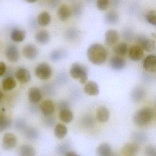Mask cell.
Here are the masks:
<instances>
[{
    "label": "cell",
    "instance_id": "9a60e30c",
    "mask_svg": "<svg viewBox=\"0 0 156 156\" xmlns=\"http://www.w3.org/2000/svg\"><path fill=\"white\" fill-rule=\"evenodd\" d=\"M42 112L46 116L52 115L55 110V105L52 100L47 99L44 100L41 105Z\"/></svg>",
    "mask_w": 156,
    "mask_h": 156
},
{
    "label": "cell",
    "instance_id": "44dd1931",
    "mask_svg": "<svg viewBox=\"0 0 156 156\" xmlns=\"http://www.w3.org/2000/svg\"><path fill=\"white\" fill-rule=\"evenodd\" d=\"M26 35V32L23 30L14 29L11 34V38L13 41L21 42L24 41Z\"/></svg>",
    "mask_w": 156,
    "mask_h": 156
},
{
    "label": "cell",
    "instance_id": "4fadbf2b",
    "mask_svg": "<svg viewBox=\"0 0 156 156\" xmlns=\"http://www.w3.org/2000/svg\"><path fill=\"white\" fill-rule=\"evenodd\" d=\"M38 52L39 51L37 47L32 44L25 45L23 50V53L24 57L29 60H33L36 58Z\"/></svg>",
    "mask_w": 156,
    "mask_h": 156
},
{
    "label": "cell",
    "instance_id": "ee69618b",
    "mask_svg": "<svg viewBox=\"0 0 156 156\" xmlns=\"http://www.w3.org/2000/svg\"><path fill=\"white\" fill-rule=\"evenodd\" d=\"M65 156H79L78 154L76 153H75L74 152H72V151H69L68 153H66Z\"/></svg>",
    "mask_w": 156,
    "mask_h": 156
},
{
    "label": "cell",
    "instance_id": "ffe728a7",
    "mask_svg": "<svg viewBox=\"0 0 156 156\" xmlns=\"http://www.w3.org/2000/svg\"><path fill=\"white\" fill-rule=\"evenodd\" d=\"M96 153L98 156H110L112 153L111 146L106 142L102 143L97 148Z\"/></svg>",
    "mask_w": 156,
    "mask_h": 156
},
{
    "label": "cell",
    "instance_id": "f1b7e54d",
    "mask_svg": "<svg viewBox=\"0 0 156 156\" xmlns=\"http://www.w3.org/2000/svg\"><path fill=\"white\" fill-rule=\"evenodd\" d=\"M105 21L108 24H115L119 20V15L115 11H110L105 15Z\"/></svg>",
    "mask_w": 156,
    "mask_h": 156
},
{
    "label": "cell",
    "instance_id": "f6af8a7d",
    "mask_svg": "<svg viewBox=\"0 0 156 156\" xmlns=\"http://www.w3.org/2000/svg\"><path fill=\"white\" fill-rule=\"evenodd\" d=\"M3 97H4V95H3V93H2V92L0 91V102L2 100V98H3Z\"/></svg>",
    "mask_w": 156,
    "mask_h": 156
},
{
    "label": "cell",
    "instance_id": "8fae6325",
    "mask_svg": "<svg viewBox=\"0 0 156 156\" xmlns=\"http://www.w3.org/2000/svg\"><path fill=\"white\" fill-rule=\"evenodd\" d=\"M6 56L11 62H17L20 59V52L17 46L14 45L9 46L6 50Z\"/></svg>",
    "mask_w": 156,
    "mask_h": 156
},
{
    "label": "cell",
    "instance_id": "f546056e",
    "mask_svg": "<svg viewBox=\"0 0 156 156\" xmlns=\"http://www.w3.org/2000/svg\"><path fill=\"white\" fill-rule=\"evenodd\" d=\"M145 95L144 90L142 88L137 87L132 91L131 98L134 102H138L141 100Z\"/></svg>",
    "mask_w": 156,
    "mask_h": 156
},
{
    "label": "cell",
    "instance_id": "ac0fdd59",
    "mask_svg": "<svg viewBox=\"0 0 156 156\" xmlns=\"http://www.w3.org/2000/svg\"><path fill=\"white\" fill-rule=\"evenodd\" d=\"M58 18L62 21H65L70 18L71 15V10L66 4H63L58 8L57 10Z\"/></svg>",
    "mask_w": 156,
    "mask_h": 156
},
{
    "label": "cell",
    "instance_id": "7bdbcfd3",
    "mask_svg": "<svg viewBox=\"0 0 156 156\" xmlns=\"http://www.w3.org/2000/svg\"><path fill=\"white\" fill-rule=\"evenodd\" d=\"M47 119H47L46 123L48 124V126H52L53 125V124H54V119L53 118L49 117H48Z\"/></svg>",
    "mask_w": 156,
    "mask_h": 156
},
{
    "label": "cell",
    "instance_id": "d590c367",
    "mask_svg": "<svg viewBox=\"0 0 156 156\" xmlns=\"http://www.w3.org/2000/svg\"><path fill=\"white\" fill-rule=\"evenodd\" d=\"M110 2L108 0H98L96 6L100 10H105L109 7Z\"/></svg>",
    "mask_w": 156,
    "mask_h": 156
},
{
    "label": "cell",
    "instance_id": "603a6c76",
    "mask_svg": "<svg viewBox=\"0 0 156 156\" xmlns=\"http://www.w3.org/2000/svg\"><path fill=\"white\" fill-rule=\"evenodd\" d=\"M51 21V16L49 12H43L38 15L37 22L40 26L45 27L50 24Z\"/></svg>",
    "mask_w": 156,
    "mask_h": 156
},
{
    "label": "cell",
    "instance_id": "60d3db41",
    "mask_svg": "<svg viewBox=\"0 0 156 156\" xmlns=\"http://www.w3.org/2000/svg\"><path fill=\"white\" fill-rule=\"evenodd\" d=\"M6 71V64L4 62H0V76L5 74Z\"/></svg>",
    "mask_w": 156,
    "mask_h": 156
},
{
    "label": "cell",
    "instance_id": "2e32d148",
    "mask_svg": "<svg viewBox=\"0 0 156 156\" xmlns=\"http://www.w3.org/2000/svg\"><path fill=\"white\" fill-rule=\"evenodd\" d=\"M15 76L17 80L22 83H28L31 79L30 73L28 69L25 68L18 69L15 73Z\"/></svg>",
    "mask_w": 156,
    "mask_h": 156
},
{
    "label": "cell",
    "instance_id": "5b68a950",
    "mask_svg": "<svg viewBox=\"0 0 156 156\" xmlns=\"http://www.w3.org/2000/svg\"><path fill=\"white\" fill-rule=\"evenodd\" d=\"M137 45L141 47L143 50L147 51H152L155 50L156 42L154 40L148 38L145 36L137 37L136 40Z\"/></svg>",
    "mask_w": 156,
    "mask_h": 156
},
{
    "label": "cell",
    "instance_id": "30bf717a",
    "mask_svg": "<svg viewBox=\"0 0 156 156\" xmlns=\"http://www.w3.org/2000/svg\"><path fill=\"white\" fill-rule=\"evenodd\" d=\"M110 117V112L106 107L101 106L97 108L96 112V118L98 122L105 123L108 121Z\"/></svg>",
    "mask_w": 156,
    "mask_h": 156
},
{
    "label": "cell",
    "instance_id": "484cf974",
    "mask_svg": "<svg viewBox=\"0 0 156 156\" xmlns=\"http://www.w3.org/2000/svg\"><path fill=\"white\" fill-rule=\"evenodd\" d=\"M128 46L126 43H120L117 44L114 49V51L118 56H125L128 52Z\"/></svg>",
    "mask_w": 156,
    "mask_h": 156
},
{
    "label": "cell",
    "instance_id": "6da1fadb",
    "mask_svg": "<svg viewBox=\"0 0 156 156\" xmlns=\"http://www.w3.org/2000/svg\"><path fill=\"white\" fill-rule=\"evenodd\" d=\"M107 55L106 49L99 44H92L87 50L88 60L92 63L97 65L104 63L107 58Z\"/></svg>",
    "mask_w": 156,
    "mask_h": 156
},
{
    "label": "cell",
    "instance_id": "836d02e7",
    "mask_svg": "<svg viewBox=\"0 0 156 156\" xmlns=\"http://www.w3.org/2000/svg\"><path fill=\"white\" fill-rule=\"evenodd\" d=\"M65 55L64 51L62 50H55L51 52L50 58L51 60L54 62L59 61Z\"/></svg>",
    "mask_w": 156,
    "mask_h": 156
},
{
    "label": "cell",
    "instance_id": "cb8c5ba5",
    "mask_svg": "<svg viewBox=\"0 0 156 156\" xmlns=\"http://www.w3.org/2000/svg\"><path fill=\"white\" fill-rule=\"evenodd\" d=\"M68 130L65 125L62 124H58L55 126L54 134L56 138L59 139L64 138L67 135Z\"/></svg>",
    "mask_w": 156,
    "mask_h": 156
},
{
    "label": "cell",
    "instance_id": "e575fe53",
    "mask_svg": "<svg viewBox=\"0 0 156 156\" xmlns=\"http://www.w3.org/2000/svg\"><path fill=\"white\" fill-rule=\"evenodd\" d=\"M146 19L149 23L155 26L156 25V11L153 9L149 11L146 15Z\"/></svg>",
    "mask_w": 156,
    "mask_h": 156
},
{
    "label": "cell",
    "instance_id": "ab89813d",
    "mask_svg": "<svg viewBox=\"0 0 156 156\" xmlns=\"http://www.w3.org/2000/svg\"><path fill=\"white\" fill-rule=\"evenodd\" d=\"M69 108H70V105L69 103L66 101H61L58 105V109L60 111L65 110V109H69Z\"/></svg>",
    "mask_w": 156,
    "mask_h": 156
},
{
    "label": "cell",
    "instance_id": "e0dca14e",
    "mask_svg": "<svg viewBox=\"0 0 156 156\" xmlns=\"http://www.w3.org/2000/svg\"><path fill=\"white\" fill-rule=\"evenodd\" d=\"M84 91L88 95L97 96L99 93V86L96 82L89 81L85 85Z\"/></svg>",
    "mask_w": 156,
    "mask_h": 156
},
{
    "label": "cell",
    "instance_id": "bcb514c9",
    "mask_svg": "<svg viewBox=\"0 0 156 156\" xmlns=\"http://www.w3.org/2000/svg\"><path fill=\"white\" fill-rule=\"evenodd\" d=\"M27 2L29 3H34V2H36V0H28V1H27Z\"/></svg>",
    "mask_w": 156,
    "mask_h": 156
},
{
    "label": "cell",
    "instance_id": "4316f807",
    "mask_svg": "<svg viewBox=\"0 0 156 156\" xmlns=\"http://www.w3.org/2000/svg\"><path fill=\"white\" fill-rule=\"evenodd\" d=\"M59 118L62 122L66 123H69L73 121L74 115L70 109H65L60 111Z\"/></svg>",
    "mask_w": 156,
    "mask_h": 156
},
{
    "label": "cell",
    "instance_id": "9c48e42d",
    "mask_svg": "<svg viewBox=\"0 0 156 156\" xmlns=\"http://www.w3.org/2000/svg\"><path fill=\"white\" fill-rule=\"evenodd\" d=\"M143 67L146 71L150 73H155L156 71V57L154 55H150L143 60Z\"/></svg>",
    "mask_w": 156,
    "mask_h": 156
},
{
    "label": "cell",
    "instance_id": "74e56055",
    "mask_svg": "<svg viewBox=\"0 0 156 156\" xmlns=\"http://www.w3.org/2000/svg\"><path fill=\"white\" fill-rule=\"evenodd\" d=\"M70 146L67 143H64L59 146L58 148V151L59 153L62 154H66L69 151Z\"/></svg>",
    "mask_w": 156,
    "mask_h": 156
},
{
    "label": "cell",
    "instance_id": "7402d4cb",
    "mask_svg": "<svg viewBox=\"0 0 156 156\" xmlns=\"http://www.w3.org/2000/svg\"><path fill=\"white\" fill-rule=\"evenodd\" d=\"M19 156H35L36 151L32 146L29 145H22L19 150Z\"/></svg>",
    "mask_w": 156,
    "mask_h": 156
},
{
    "label": "cell",
    "instance_id": "7c38bea8",
    "mask_svg": "<svg viewBox=\"0 0 156 156\" xmlns=\"http://www.w3.org/2000/svg\"><path fill=\"white\" fill-rule=\"evenodd\" d=\"M119 37V34L116 30L113 29L108 30L105 34V43L108 46H112L118 41Z\"/></svg>",
    "mask_w": 156,
    "mask_h": 156
},
{
    "label": "cell",
    "instance_id": "5bb4252c",
    "mask_svg": "<svg viewBox=\"0 0 156 156\" xmlns=\"http://www.w3.org/2000/svg\"><path fill=\"white\" fill-rule=\"evenodd\" d=\"M110 66L114 70L116 71L121 70L125 67L126 65V61L121 56H115L111 57L109 61Z\"/></svg>",
    "mask_w": 156,
    "mask_h": 156
},
{
    "label": "cell",
    "instance_id": "52a82bcc",
    "mask_svg": "<svg viewBox=\"0 0 156 156\" xmlns=\"http://www.w3.org/2000/svg\"><path fill=\"white\" fill-rule=\"evenodd\" d=\"M139 146L135 142H129L125 145L121 150L122 156H136Z\"/></svg>",
    "mask_w": 156,
    "mask_h": 156
},
{
    "label": "cell",
    "instance_id": "ba28073f",
    "mask_svg": "<svg viewBox=\"0 0 156 156\" xmlns=\"http://www.w3.org/2000/svg\"><path fill=\"white\" fill-rule=\"evenodd\" d=\"M128 52L129 58L134 61H140L144 55V50L137 44L130 46Z\"/></svg>",
    "mask_w": 156,
    "mask_h": 156
},
{
    "label": "cell",
    "instance_id": "b9f144b4",
    "mask_svg": "<svg viewBox=\"0 0 156 156\" xmlns=\"http://www.w3.org/2000/svg\"><path fill=\"white\" fill-rule=\"evenodd\" d=\"M16 127L19 129H25V124L22 120H19L17 121Z\"/></svg>",
    "mask_w": 156,
    "mask_h": 156
},
{
    "label": "cell",
    "instance_id": "83f0119b",
    "mask_svg": "<svg viewBox=\"0 0 156 156\" xmlns=\"http://www.w3.org/2000/svg\"><path fill=\"white\" fill-rule=\"evenodd\" d=\"M36 41L42 44L47 43L50 40V35L46 30H41L37 33L35 35Z\"/></svg>",
    "mask_w": 156,
    "mask_h": 156
},
{
    "label": "cell",
    "instance_id": "f35d334b",
    "mask_svg": "<svg viewBox=\"0 0 156 156\" xmlns=\"http://www.w3.org/2000/svg\"><path fill=\"white\" fill-rule=\"evenodd\" d=\"M94 119L91 116H86L83 119V123L87 126L90 127L94 124Z\"/></svg>",
    "mask_w": 156,
    "mask_h": 156
},
{
    "label": "cell",
    "instance_id": "d6986e66",
    "mask_svg": "<svg viewBox=\"0 0 156 156\" xmlns=\"http://www.w3.org/2000/svg\"><path fill=\"white\" fill-rule=\"evenodd\" d=\"M42 98V94L41 91L38 87H33L29 90L28 98L31 103H38L41 101Z\"/></svg>",
    "mask_w": 156,
    "mask_h": 156
},
{
    "label": "cell",
    "instance_id": "1f68e13d",
    "mask_svg": "<svg viewBox=\"0 0 156 156\" xmlns=\"http://www.w3.org/2000/svg\"><path fill=\"white\" fill-rule=\"evenodd\" d=\"M26 136L30 139H36L39 136V133L37 129L33 127H28L25 129Z\"/></svg>",
    "mask_w": 156,
    "mask_h": 156
},
{
    "label": "cell",
    "instance_id": "d6a6232c",
    "mask_svg": "<svg viewBox=\"0 0 156 156\" xmlns=\"http://www.w3.org/2000/svg\"><path fill=\"white\" fill-rule=\"evenodd\" d=\"M11 122L8 117L4 115H0V131H3L9 128Z\"/></svg>",
    "mask_w": 156,
    "mask_h": 156
},
{
    "label": "cell",
    "instance_id": "277c9868",
    "mask_svg": "<svg viewBox=\"0 0 156 156\" xmlns=\"http://www.w3.org/2000/svg\"><path fill=\"white\" fill-rule=\"evenodd\" d=\"M35 73L36 76L39 79L47 80L51 76L52 71L49 64L43 62L38 65L35 69Z\"/></svg>",
    "mask_w": 156,
    "mask_h": 156
},
{
    "label": "cell",
    "instance_id": "d4e9b609",
    "mask_svg": "<svg viewBox=\"0 0 156 156\" xmlns=\"http://www.w3.org/2000/svg\"><path fill=\"white\" fill-rule=\"evenodd\" d=\"M17 85V83L15 79L12 77H6L3 79L2 82V87L5 91H11L13 90Z\"/></svg>",
    "mask_w": 156,
    "mask_h": 156
},
{
    "label": "cell",
    "instance_id": "8992f818",
    "mask_svg": "<svg viewBox=\"0 0 156 156\" xmlns=\"http://www.w3.org/2000/svg\"><path fill=\"white\" fill-rule=\"evenodd\" d=\"M17 144V137L14 134L12 133H7L4 134L2 143L3 149L10 150L16 147Z\"/></svg>",
    "mask_w": 156,
    "mask_h": 156
},
{
    "label": "cell",
    "instance_id": "8d00e7d4",
    "mask_svg": "<svg viewBox=\"0 0 156 156\" xmlns=\"http://www.w3.org/2000/svg\"><path fill=\"white\" fill-rule=\"evenodd\" d=\"M145 153L146 156H156V147L152 145H148L145 148Z\"/></svg>",
    "mask_w": 156,
    "mask_h": 156
},
{
    "label": "cell",
    "instance_id": "7a4b0ae2",
    "mask_svg": "<svg viewBox=\"0 0 156 156\" xmlns=\"http://www.w3.org/2000/svg\"><path fill=\"white\" fill-rule=\"evenodd\" d=\"M154 115V111L152 108L144 107L136 112L133 116V120L137 126H144L151 123Z\"/></svg>",
    "mask_w": 156,
    "mask_h": 156
},
{
    "label": "cell",
    "instance_id": "3957f363",
    "mask_svg": "<svg viewBox=\"0 0 156 156\" xmlns=\"http://www.w3.org/2000/svg\"><path fill=\"white\" fill-rule=\"evenodd\" d=\"M70 74L73 78L78 79L82 84L85 83L88 78L87 68L78 63H74L72 65L70 68Z\"/></svg>",
    "mask_w": 156,
    "mask_h": 156
},
{
    "label": "cell",
    "instance_id": "4dcf8cb0",
    "mask_svg": "<svg viewBox=\"0 0 156 156\" xmlns=\"http://www.w3.org/2000/svg\"><path fill=\"white\" fill-rule=\"evenodd\" d=\"M132 139L135 143H142L147 140L148 137L145 133L141 132H134L132 134Z\"/></svg>",
    "mask_w": 156,
    "mask_h": 156
}]
</instances>
